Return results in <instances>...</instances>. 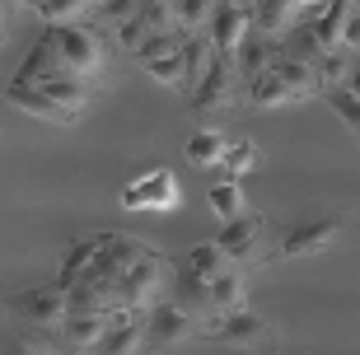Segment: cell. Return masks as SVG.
<instances>
[{"label":"cell","mask_w":360,"mask_h":355,"mask_svg":"<svg viewBox=\"0 0 360 355\" xmlns=\"http://www.w3.org/2000/svg\"><path fill=\"white\" fill-rule=\"evenodd\" d=\"M98 5H103V0H89V10H98Z\"/></svg>","instance_id":"cell-28"},{"label":"cell","mask_w":360,"mask_h":355,"mask_svg":"<svg viewBox=\"0 0 360 355\" xmlns=\"http://www.w3.org/2000/svg\"><path fill=\"white\" fill-rule=\"evenodd\" d=\"M225 131H215V127H201V131L187 136V159L197 164V169H211V164H220V155H225Z\"/></svg>","instance_id":"cell-17"},{"label":"cell","mask_w":360,"mask_h":355,"mask_svg":"<svg viewBox=\"0 0 360 355\" xmlns=\"http://www.w3.org/2000/svg\"><path fill=\"white\" fill-rule=\"evenodd\" d=\"M234 93H239V66H234V52H215V47H211V61H206V70H201L197 89L187 93V103H192L197 117H220V112H229Z\"/></svg>","instance_id":"cell-4"},{"label":"cell","mask_w":360,"mask_h":355,"mask_svg":"<svg viewBox=\"0 0 360 355\" xmlns=\"http://www.w3.org/2000/svg\"><path fill=\"white\" fill-rule=\"evenodd\" d=\"M220 248L229 252V262L234 266H257L262 257H267V243H262V220L257 215H234V220H225V229H220V238H215Z\"/></svg>","instance_id":"cell-6"},{"label":"cell","mask_w":360,"mask_h":355,"mask_svg":"<svg viewBox=\"0 0 360 355\" xmlns=\"http://www.w3.org/2000/svg\"><path fill=\"white\" fill-rule=\"evenodd\" d=\"M5 33H10V24H5V0H0V42H5Z\"/></svg>","instance_id":"cell-26"},{"label":"cell","mask_w":360,"mask_h":355,"mask_svg":"<svg viewBox=\"0 0 360 355\" xmlns=\"http://www.w3.org/2000/svg\"><path fill=\"white\" fill-rule=\"evenodd\" d=\"M38 42H47L52 47V56L61 61V66H70V70H80L84 79H98L103 75V38L94 33V28H84V24H47V33H42Z\"/></svg>","instance_id":"cell-3"},{"label":"cell","mask_w":360,"mask_h":355,"mask_svg":"<svg viewBox=\"0 0 360 355\" xmlns=\"http://www.w3.org/2000/svg\"><path fill=\"white\" fill-rule=\"evenodd\" d=\"M206 201H211V211L220 215V220H234V215H243V192H239V183H234V178L215 183Z\"/></svg>","instance_id":"cell-21"},{"label":"cell","mask_w":360,"mask_h":355,"mask_svg":"<svg viewBox=\"0 0 360 355\" xmlns=\"http://www.w3.org/2000/svg\"><path fill=\"white\" fill-rule=\"evenodd\" d=\"M342 47L347 52H360V0H351L347 24H342Z\"/></svg>","instance_id":"cell-24"},{"label":"cell","mask_w":360,"mask_h":355,"mask_svg":"<svg viewBox=\"0 0 360 355\" xmlns=\"http://www.w3.org/2000/svg\"><path fill=\"white\" fill-rule=\"evenodd\" d=\"M229 266H234V262H229V252L220 248L215 238H211V243H197V248H187V257H183V271H192V276H201V280L215 276V271H229Z\"/></svg>","instance_id":"cell-16"},{"label":"cell","mask_w":360,"mask_h":355,"mask_svg":"<svg viewBox=\"0 0 360 355\" xmlns=\"http://www.w3.org/2000/svg\"><path fill=\"white\" fill-rule=\"evenodd\" d=\"M281 52V38L276 33H262L257 24H248V33L239 38V47H234V66H239V84L243 79H253L257 70L267 66L271 56Z\"/></svg>","instance_id":"cell-12"},{"label":"cell","mask_w":360,"mask_h":355,"mask_svg":"<svg viewBox=\"0 0 360 355\" xmlns=\"http://www.w3.org/2000/svg\"><path fill=\"white\" fill-rule=\"evenodd\" d=\"M122 211H174L178 206V178L169 169H155L146 178H136L131 187H122Z\"/></svg>","instance_id":"cell-7"},{"label":"cell","mask_w":360,"mask_h":355,"mask_svg":"<svg viewBox=\"0 0 360 355\" xmlns=\"http://www.w3.org/2000/svg\"><path fill=\"white\" fill-rule=\"evenodd\" d=\"M356 141H360V127H356Z\"/></svg>","instance_id":"cell-29"},{"label":"cell","mask_w":360,"mask_h":355,"mask_svg":"<svg viewBox=\"0 0 360 355\" xmlns=\"http://www.w3.org/2000/svg\"><path fill=\"white\" fill-rule=\"evenodd\" d=\"M19 79H28V84L47 89L56 103H66L70 112H84V108H89V98H94V79H84L80 70L61 66V61L52 56V47H47V42H38V47L24 56Z\"/></svg>","instance_id":"cell-2"},{"label":"cell","mask_w":360,"mask_h":355,"mask_svg":"<svg viewBox=\"0 0 360 355\" xmlns=\"http://www.w3.org/2000/svg\"><path fill=\"white\" fill-rule=\"evenodd\" d=\"M295 5H319V0H295Z\"/></svg>","instance_id":"cell-27"},{"label":"cell","mask_w":360,"mask_h":355,"mask_svg":"<svg viewBox=\"0 0 360 355\" xmlns=\"http://www.w3.org/2000/svg\"><path fill=\"white\" fill-rule=\"evenodd\" d=\"M169 10H174V24L192 33V28H206L215 0H169Z\"/></svg>","instance_id":"cell-22"},{"label":"cell","mask_w":360,"mask_h":355,"mask_svg":"<svg viewBox=\"0 0 360 355\" xmlns=\"http://www.w3.org/2000/svg\"><path fill=\"white\" fill-rule=\"evenodd\" d=\"M141 66L150 70V79H160V84H169V89H178V93L187 89V56H183V47L160 52V56H141Z\"/></svg>","instance_id":"cell-15"},{"label":"cell","mask_w":360,"mask_h":355,"mask_svg":"<svg viewBox=\"0 0 360 355\" xmlns=\"http://www.w3.org/2000/svg\"><path fill=\"white\" fill-rule=\"evenodd\" d=\"M192 337V318L178 309V304H150L146 309V342L150 351H164V346H178Z\"/></svg>","instance_id":"cell-9"},{"label":"cell","mask_w":360,"mask_h":355,"mask_svg":"<svg viewBox=\"0 0 360 355\" xmlns=\"http://www.w3.org/2000/svg\"><path fill=\"white\" fill-rule=\"evenodd\" d=\"M342 234V224L337 220H314V224H300V229H290L285 234V243H281V252L285 257H314V252H323L333 238Z\"/></svg>","instance_id":"cell-13"},{"label":"cell","mask_w":360,"mask_h":355,"mask_svg":"<svg viewBox=\"0 0 360 355\" xmlns=\"http://www.w3.org/2000/svg\"><path fill=\"white\" fill-rule=\"evenodd\" d=\"M103 328H108V314H75V309L56 323L61 342L75 346V351H94V346H98V337H103Z\"/></svg>","instance_id":"cell-14"},{"label":"cell","mask_w":360,"mask_h":355,"mask_svg":"<svg viewBox=\"0 0 360 355\" xmlns=\"http://www.w3.org/2000/svg\"><path fill=\"white\" fill-rule=\"evenodd\" d=\"M295 10H300L295 0H253V24L262 28V33H276L281 38V28L295 19Z\"/></svg>","instance_id":"cell-18"},{"label":"cell","mask_w":360,"mask_h":355,"mask_svg":"<svg viewBox=\"0 0 360 355\" xmlns=\"http://www.w3.org/2000/svg\"><path fill=\"white\" fill-rule=\"evenodd\" d=\"M98 238H103V234L80 238V243H70V248H66V257H61V271H56V285H61V290H66L70 280H75V276L84 271V262H89V257H94V248H98Z\"/></svg>","instance_id":"cell-19"},{"label":"cell","mask_w":360,"mask_h":355,"mask_svg":"<svg viewBox=\"0 0 360 355\" xmlns=\"http://www.w3.org/2000/svg\"><path fill=\"white\" fill-rule=\"evenodd\" d=\"M220 164H225V178H234V183H239L243 173H253V169H257V145H253V141H234V145H225Z\"/></svg>","instance_id":"cell-20"},{"label":"cell","mask_w":360,"mask_h":355,"mask_svg":"<svg viewBox=\"0 0 360 355\" xmlns=\"http://www.w3.org/2000/svg\"><path fill=\"white\" fill-rule=\"evenodd\" d=\"M206 337L220 346H234V351H262V346L276 342V332H271V323L262 314H253L248 304H239V309H229V314H211V323H206Z\"/></svg>","instance_id":"cell-5"},{"label":"cell","mask_w":360,"mask_h":355,"mask_svg":"<svg viewBox=\"0 0 360 355\" xmlns=\"http://www.w3.org/2000/svg\"><path fill=\"white\" fill-rule=\"evenodd\" d=\"M10 309L28 323H38V328H56L61 318H66V290L56 285H38V290H24V295H14Z\"/></svg>","instance_id":"cell-10"},{"label":"cell","mask_w":360,"mask_h":355,"mask_svg":"<svg viewBox=\"0 0 360 355\" xmlns=\"http://www.w3.org/2000/svg\"><path fill=\"white\" fill-rule=\"evenodd\" d=\"M33 10H38L42 24H70L75 14L89 10V0H28Z\"/></svg>","instance_id":"cell-23"},{"label":"cell","mask_w":360,"mask_h":355,"mask_svg":"<svg viewBox=\"0 0 360 355\" xmlns=\"http://www.w3.org/2000/svg\"><path fill=\"white\" fill-rule=\"evenodd\" d=\"M243 89H248V103L281 108V103H300V98L323 93V84H319V70L309 66V61H300L290 52H276L253 79H243Z\"/></svg>","instance_id":"cell-1"},{"label":"cell","mask_w":360,"mask_h":355,"mask_svg":"<svg viewBox=\"0 0 360 355\" xmlns=\"http://www.w3.org/2000/svg\"><path fill=\"white\" fill-rule=\"evenodd\" d=\"M248 24H253L248 5H239V0H215L211 19H206V38H211L215 52H234L239 38L248 33Z\"/></svg>","instance_id":"cell-11"},{"label":"cell","mask_w":360,"mask_h":355,"mask_svg":"<svg viewBox=\"0 0 360 355\" xmlns=\"http://www.w3.org/2000/svg\"><path fill=\"white\" fill-rule=\"evenodd\" d=\"M5 98H10L19 112L42 117V122H56V127H75V117H80V112H70L66 103H56L47 89H38V84H28V79H19V75L5 84Z\"/></svg>","instance_id":"cell-8"},{"label":"cell","mask_w":360,"mask_h":355,"mask_svg":"<svg viewBox=\"0 0 360 355\" xmlns=\"http://www.w3.org/2000/svg\"><path fill=\"white\" fill-rule=\"evenodd\" d=\"M342 89H351L360 98V52H351V66H347V75H342Z\"/></svg>","instance_id":"cell-25"}]
</instances>
